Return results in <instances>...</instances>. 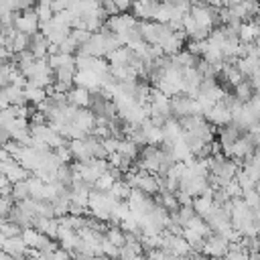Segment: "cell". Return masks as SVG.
<instances>
[{
	"instance_id": "obj_13",
	"label": "cell",
	"mask_w": 260,
	"mask_h": 260,
	"mask_svg": "<svg viewBox=\"0 0 260 260\" xmlns=\"http://www.w3.org/2000/svg\"><path fill=\"white\" fill-rule=\"evenodd\" d=\"M26 100L28 104H41L45 98H47V89L45 87H39V85H32V83H26Z\"/></svg>"
},
{
	"instance_id": "obj_19",
	"label": "cell",
	"mask_w": 260,
	"mask_h": 260,
	"mask_svg": "<svg viewBox=\"0 0 260 260\" xmlns=\"http://www.w3.org/2000/svg\"><path fill=\"white\" fill-rule=\"evenodd\" d=\"M102 8H104V12H106L108 16H112V14H120V8L116 6L114 0H102Z\"/></svg>"
},
{
	"instance_id": "obj_10",
	"label": "cell",
	"mask_w": 260,
	"mask_h": 260,
	"mask_svg": "<svg viewBox=\"0 0 260 260\" xmlns=\"http://www.w3.org/2000/svg\"><path fill=\"white\" fill-rule=\"evenodd\" d=\"M89 98H91V91L87 87H81V85H75L69 91V102L75 104L77 108H87L89 106Z\"/></svg>"
},
{
	"instance_id": "obj_12",
	"label": "cell",
	"mask_w": 260,
	"mask_h": 260,
	"mask_svg": "<svg viewBox=\"0 0 260 260\" xmlns=\"http://www.w3.org/2000/svg\"><path fill=\"white\" fill-rule=\"evenodd\" d=\"M234 93L238 95V100H240V102H244V104H246V102H250V100L254 98L256 89H254V85L250 83V79L246 77L242 83H238V85L234 87Z\"/></svg>"
},
{
	"instance_id": "obj_8",
	"label": "cell",
	"mask_w": 260,
	"mask_h": 260,
	"mask_svg": "<svg viewBox=\"0 0 260 260\" xmlns=\"http://www.w3.org/2000/svg\"><path fill=\"white\" fill-rule=\"evenodd\" d=\"M49 47H51V41L47 39V35L43 30H37L35 35H30V45L28 49L35 53V57H47L49 55Z\"/></svg>"
},
{
	"instance_id": "obj_14",
	"label": "cell",
	"mask_w": 260,
	"mask_h": 260,
	"mask_svg": "<svg viewBox=\"0 0 260 260\" xmlns=\"http://www.w3.org/2000/svg\"><path fill=\"white\" fill-rule=\"evenodd\" d=\"M12 197H14L16 201H22V199H26V197H32L28 179H24V181H16V183L12 185Z\"/></svg>"
},
{
	"instance_id": "obj_18",
	"label": "cell",
	"mask_w": 260,
	"mask_h": 260,
	"mask_svg": "<svg viewBox=\"0 0 260 260\" xmlns=\"http://www.w3.org/2000/svg\"><path fill=\"white\" fill-rule=\"evenodd\" d=\"M12 181L8 179V175H0V189H2V195H12Z\"/></svg>"
},
{
	"instance_id": "obj_20",
	"label": "cell",
	"mask_w": 260,
	"mask_h": 260,
	"mask_svg": "<svg viewBox=\"0 0 260 260\" xmlns=\"http://www.w3.org/2000/svg\"><path fill=\"white\" fill-rule=\"evenodd\" d=\"M114 2H116V6L120 8V12H130L134 0H114Z\"/></svg>"
},
{
	"instance_id": "obj_2",
	"label": "cell",
	"mask_w": 260,
	"mask_h": 260,
	"mask_svg": "<svg viewBox=\"0 0 260 260\" xmlns=\"http://www.w3.org/2000/svg\"><path fill=\"white\" fill-rule=\"evenodd\" d=\"M193 102H195V98L185 93V91H179V93L171 95V114H173V118L181 120V118L193 114Z\"/></svg>"
},
{
	"instance_id": "obj_4",
	"label": "cell",
	"mask_w": 260,
	"mask_h": 260,
	"mask_svg": "<svg viewBox=\"0 0 260 260\" xmlns=\"http://www.w3.org/2000/svg\"><path fill=\"white\" fill-rule=\"evenodd\" d=\"M14 26H16L18 30H22V32L35 35L37 30H41V18H39V14H37L35 8H28V10H24V12H20V14L16 16Z\"/></svg>"
},
{
	"instance_id": "obj_16",
	"label": "cell",
	"mask_w": 260,
	"mask_h": 260,
	"mask_svg": "<svg viewBox=\"0 0 260 260\" xmlns=\"http://www.w3.org/2000/svg\"><path fill=\"white\" fill-rule=\"evenodd\" d=\"M91 35H93V32L87 30V28H71V39L77 43V47H81L83 43H87Z\"/></svg>"
},
{
	"instance_id": "obj_7",
	"label": "cell",
	"mask_w": 260,
	"mask_h": 260,
	"mask_svg": "<svg viewBox=\"0 0 260 260\" xmlns=\"http://www.w3.org/2000/svg\"><path fill=\"white\" fill-rule=\"evenodd\" d=\"M75 85H81V87H87L89 91H93V89L102 87V81H100V75L95 71H91V69H77Z\"/></svg>"
},
{
	"instance_id": "obj_9",
	"label": "cell",
	"mask_w": 260,
	"mask_h": 260,
	"mask_svg": "<svg viewBox=\"0 0 260 260\" xmlns=\"http://www.w3.org/2000/svg\"><path fill=\"white\" fill-rule=\"evenodd\" d=\"M69 148H71V154H73V160H79V162H85L89 158H93L85 138H73L69 140Z\"/></svg>"
},
{
	"instance_id": "obj_15",
	"label": "cell",
	"mask_w": 260,
	"mask_h": 260,
	"mask_svg": "<svg viewBox=\"0 0 260 260\" xmlns=\"http://www.w3.org/2000/svg\"><path fill=\"white\" fill-rule=\"evenodd\" d=\"M116 183V177L110 173V169L104 173V175H100V179L95 181V189H102V191H110L112 189V185Z\"/></svg>"
},
{
	"instance_id": "obj_11",
	"label": "cell",
	"mask_w": 260,
	"mask_h": 260,
	"mask_svg": "<svg viewBox=\"0 0 260 260\" xmlns=\"http://www.w3.org/2000/svg\"><path fill=\"white\" fill-rule=\"evenodd\" d=\"M118 152L122 156H128V158H134L136 160L140 156V146L132 138H122L120 140V146H118Z\"/></svg>"
},
{
	"instance_id": "obj_3",
	"label": "cell",
	"mask_w": 260,
	"mask_h": 260,
	"mask_svg": "<svg viewBox=\"0 0 260 260\" xmlns=\"http://www.w3.org/2000/svg\"><path fill=\"white\" fill-rule=\"evenodd\" d=\"M160 0H134L130 12L138 18V20H154L158 8H160Z\"/></svg>"
},
{
	"instance_id": "obj_1",
	"label": "cell",
	"mask_w": 260,
	"mask_h": 260,
	"mask_svg": "<svg viewBox=\"0 0 260 260\" xmlns=\"http://www.w3.org/2000/svg\"><path fill=\"white\" fill-rule=\"evenodd\" d=\"M0 250L10 252L14 260H28V256H26L28 244L24 242L22 234H18V236H10V238L0 236Z\"/></svg>"
},
{
	"instance_id": "obj_6",
	"label": "cell",
	"mask_w": 260,
	"mask_h": 260,
	"mask_svg": "<svg viewBox=\"0 0 260 260\" xmlns=\"http://www.w3.org/2000/svg\"><path fill=\"white\" fill-rule=\"evenodd\" d=\"M213 126H223V124H228V122H232L234 120V112L230 110V108H225L221 102H215V106L211 108V112L205 116Z\"/></svg>"
},
{
	"instance_id": "obj_17",
	"label": "cell",
	"mask_w": 260,
	"mask_h": 260,
	"mask_svg": "<svg viewBox=\"0 0 260 260\" xmlns=\"http://www.w3.org/2000/svg\"><path fill=\"white\" fill-rule=\"evenodd\" d=\"M244 199H246V203H248L252 209H258V207H260V193L256 191V187L244 191Z\"/></svg>"
},
{
	"instance_id": "obj_5",
	"label": "cell",
	"mask_w": 260,
	"mask_h": 260,
	"mask_svg": "<svg viewBox=\"0 0 260 260\" xmlns=\"http://www.w3.org/2000/svg\"><path fill=\"white\" fill-rule=\"evenodd\" d=\"M228 248H230V240L223 238V236L217 234V232L209 234V236L205 238V244H203L205 256H225Z\"/></svg>"
},
{
	"instance_id": "obj_21",
	"label": "cell",
	"mask_w": 260,
	"mask_h": 260,
	"mask_svg": "<svg viewBox=\"0 0 260 260\" xmlns=\"http://www.w3.org/2000/svg\"><path fill=\"white\" fill-rule=\"evenodd\" d=\"M256 191L260 193V181H256Z\"/></svg>"
}]
</instances>
